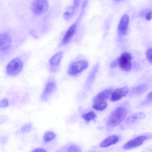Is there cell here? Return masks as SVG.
Segmentation results:
<instances>
[{
    "mask_svg": "<svg viewBox=\"0 0 152 152\" xmlns=\"http://www.w3.org/2000/svg\"><path fill=\"white\" fill-rule=\"evenodd\" d=\"M119 138L116 135L110 136L104 139L100 144V146L102 148L109 147L117 142Z\"/></svg>",
    "mask_w": 152,
    "mask_h": 152,
    "instance_id": "cell-14",
    "label": "cell"
},
{
    "mask_svg": "<svg viewBox=\"0 0 152 152\" xmlns=\"http://www.w3.org/2000/svg\"><path fill=\"white\" fill-rule=\"evenodd\" d=\"M145 114L142 112L135 113L129 116L126 120V123L128 124H135L145 118Z\"/></svg>",
    "mask_w": 152,
    "mask_h": 152,
    "instance_id": "cell-12",
    "label": "cell"
},
{
    "mask_svg": "<svg viewBox=\"0 0 152 152\" xmlns=\"http://www.w3.org/2000/svg\"><path fill=\"white\" fill-rule=\"evenodd\" d=\"M81 0H74V7L75 8L78 7Z\"/></svg>",
    "mask_w": 152,
    "mask_h": 152,
    "instance_id": "cell-28",
    "label": "cell"
},
{
    "mask_svg": "<svg viewBox=\"0 0 152 152\" xmlns=\"http://www.w3.org/2000/svg\"><path fill=\"white\" fill-rule=\"evenodd\" d=\"M49 4L47 0H34L31 5V10L35 15H39L45 13L48 10Z\"/></svg>",
    "mask_w": 152,
    "mask_h": 152,
    "instance_id": "cell-4",
    "label": "cell"
},
{
    "mask_svg": "<svg viewBox=\"0 0 152 152\" xmlns=\"http://www.w3.org/2000/svg\"><path fill=\"white\" fill-rule=\"evenodd\" d=\"M152 48L148 49L146 53V56L148 60L151 63H152Z\"/></svg>",
    "mask_w": 152,
    "mask_h": 152,
    "instance_id": "cell-24",
    "label": "cell"
},
{
    "mask_svg": "<svg viewBox=\"0 0 152 152\" xmlns=\"http://www.w3.org/2000/svg\"><path fill=\"white\" fill-rule=\"evenodd\" d=\"M112 93L111 89H107L104 90L96 95L94 99V102L104 101L108 99Z\"/></svg>",
    "mask_w": 152,
    "mask_h": 152,
    "instance_id": "cell-13",
    "label": "cell"
},
{
    "mask_svg": "<svg viewBox=\"0 0 152 152\" xmlns=\"http://www.w3.org/2000/svg\"><path fill=\"white\" fill-rule=\"evenodd\" d=\"M32 128V126L30 124H25L23 125L21 129V132L23 133L27 132L30 131Z\"/></svg>",
    "mask_w": 152,
    "mask_h": 152,
    "instance_id": "cell-23",
    "label": "cell"
},
{
    "mask_svg": "<svg viewBox=\"0 0 152 152\" xmlns=\"http://www.w3.org/2000/svg\"><path fill=\"white\" fill-rule=\"evenodd\" d=\"M129 21V16L124 15L121 18L118 26V31L119 35L121 36H124L127 31Z\"/></svg>",
    "mask_w": 152,
    "mask_h": 152,
    "instance_id": "cell-11",
    "label": "cell"
},
{
    "mask_svg": "<svg viewBox=\"0 0 152 152\" xmlns=\"http://www.w3.org/2000/svg\"><path fill=\"white\" fill-rule=\"evenodd\" d=\"M96 115L93 111H91L83 115L84 119L87 121H89L94 120L96 117Z\"/></svg>",
    "mask_w": 152,
    "mask_h": 152,
    "instance_id": "cell-20",
    "label": "cell"
},
{
    "mask_svg": "<svg viewBox=\"0 0 152 152\" xmlns=\"http://www.w3.org/2000/svg\"><path fill=\"white\" fill-rule=\"evenodd\" d=\"M77 27V22L75 23L69 27L59 44V47L65 45L71 41L76 33Z\"/></svg>",
    "mask_w": 152,
    "mask_h": 152,
    "instance_id": "cell-7",
    "label": "cell"
},
{
    "mask_svg": "<svg viewBox=\"0 0 152 152\" xmlns=\"http://www.w3.org/2000/svg\"><path fill=\"white\" fill-rule=\"evenodd\" d=\"M63 53L59 52L53 55L50 59L49 64L52 68L58 67L63 57Z\"/></svg>",
    "mask_w": 152,
    "mask_h": 152,
    "instance_id": "cell-15",
    "label": "cell"
},
{
    "mask_svg": "<svg viewBox=\"0 0 152 152\" xmlns=\"http://www.w3.org/2000/svg\"><path fill=\"white\" fill-rule=\"evenodd\" d=\"M9 102L7 98H4L0 101V107H4L8 106Z\"/></svg>",
    "mask_w": 152,
    "mask_h": 152,
    "instance_id": "cell-25",
    "label": "cell"
},
{
    "mask_svg": "<svg viewBox=\"0 0 152 152\" xmlns=\"http://www.w3.org/2000/svg\"><path fill=\"white\" fill-rule=\"evenodd\" d=\"M129 89L126 87L117 88L111 94L110 100L115 102L118 100L126 96L128 93Z\"/></svg>",
    "mask_w": 152,
    "mask_h": 152,
    "instance_id": "cell-10",
    "label": "cell"
},
{
    "mask_svg": "<svg viewBox=\"0 0 152 152\" xmlns=\"http://www.w3.org/2000/svg\"><path fill=\"white\" fill-rule=\"evenodd\" d=\"M33 152H46L47 151L41 148H37L32 151Z\"/></svg>",
    "mask_w": 152,
    "mask_h": 152,
    "instance_id": "cell-29",
    "label": "cell"
},
{
    "mask_svg": "<svg viewBox=\"0 0 152 152\" xmlns=\"http://www.w3.org/2000/svg\"><path fill=\"white\" fill-rule=\"evenodd\" d=\"M23 64L21 60L18 57L11 60L6 67L7 74L11 76H15L18 75L22 71Z\"/></svg>",
    "mask_w": 152,
    "mask_h": 152,
    "instance_id": "cell-2",
    "label": "cell"
},
{
    "mask_svg": "<svg viewBox=\"0 0 152 152\" xmlns=\"http://www.w3.org/2000/svg\"><path fill=\"white\" fill-rule=\"evenodd\" d=\"M56 88L55 82L50 80L47 83L41 96V99L44 101L48 100L50 95L55 91Z\"/></svg>",
    "mask_w": 152,
    "mask_h": 152,
    "instance_id": "cell-6",
    "label": "cell"
},
{
    "mask_svg": "<svg viewBox=\"0 0 152 152\" xmlns=\"http://www.w3.org/2000/svg\"><path fill=\"white\" fill-rule=\"evenodd\" d=\"M88 65V62L85 60H77L74 61L69 65L68 69V73L72 76L77 75L86 68Z\"/></svg>",
    "mask_w": 152,
    "mask_h": 152,
    "instance_id": "cell-3",
    "label": "cell"
},
{
    "mask_svg": "<svg viewBox=\"0 0 152 152\" xmlns=\"http://www.w3.org/2000/svg\"><path fill=\"white\" fill-rule=\"evenodd\" d=\"M98 68V65L97 64L96 65L93 69H92L91 72L90 73L88 77V82H90L92 81L94 78L95 75L97 72Z\"/></svg>",
    "mask_w": 152,
    "mask_h": 152,
    "instance_id": "cell-21",
    "label": "cell"
},
{
    "mask_svg": "<svg viewBox=\"0 0 152 152\" xmlns=\"http://www.w3.org/2000/svg\"></svg>",
    "mask_w": 152,
    "mask_h": 152,
    "instance_id": "cell-31",
    "label": "cell"
},
{
    "mask_svg": "<svg viewBox=\"0 0 152 152\" xmlns=\"http://www.w3.org/2000/svg\"><path fill=\"white\" fill-rule=\"evenodd\" d=\"M118 64L120 68L125 71H128L132 67V56L127 52L123 53L118 58Z\"/></svg>",
    "mask_w": 152,
    "mask_h": 152,
    "instance_id": "cell-5",
    "label": "cell"
},
{
    "mask_svg": "<svg viewBox=\"0 0 152 152\" xmlns=\"http://www.w3.org/2000/svg\"><path fill=\"white\" fill-rule=\"evenodd\" d=\"M56 136V134L53 132L48 131L44 134L43 139L45 142L50 141L53 139Z\"/></svg>",
    "mask_w": 152,
    "mask_h": 152,
    "instance_id": "cell-19",
    "label": "cell"
},
{
    "mask_svg": "<svg viewBox=\"0 0 152 152\" xmlns=\"http://www.w3.org/2000/svg\"><path fill=\"white\" fill-rule=\"evenodd\" d=\"M67 151L69 152H80L81 151L79 147L76 145H71L67 148Z\"/></svg>",
    "mask_w": 152,
    "mask_h": 152,
    "instance_id": "cell-22",
    "label": "cell"
},
{
    "mask_svg": "<svg viewBox=\"0 0 152 152\" xmlns=\"http://www.w3.org/2000/svg\"><path fill=\"white\" fill-rule=\"evenodd\" d=\"M148 88L146 84L139 85L134 87L132 90V93L135 94H139L145 92Z\"/></svg>",
    "mask_w": 152,
    "mask_h": 152,
    "instance_id": "cell-16",
    "label": "cell"
},
{
    "mask_svg": "<svg viewBox=\"0 0 152 152\" xmlns=\"http://www.w3.org/2000/svg\"><path fill=\"white\" fill-rule=\"evenodd\" d=\"M118 64V58L113 61L111 64L110 66L111 68L113 69Z\"/></svg>",
    "mask_w": 152,
    "mask_h": 152,
    "instance_id": "cell-26",
    "label": "cell"
},
{
    "mask_svg": "<svg viewBox=\"0 0 152 152\" xmlns=\"http://www.w3.org/2000/svg\"><path fill=\"white\" fill-rule=\"evenodd\" d=\"M128 111L123 106H119L115 109L110 115L107 121L110 127H114L122 122L127 115Z\"/></svg>",
    "mask_w": 152,
    "mask_h": 152,
    "instance_id": "cell-1",
    "label": "cell"
},
{
    "mask_svg": "<svg viewBox=\"0 0 152 152\" xmlns=\"http://www.w3.org/2000/svg\"><path fill=\"white\" fill-rule=\"evenodd\" d=\"M148 138V137L146 135L137 137L126 143L123 146V148L128 150L137 147L141 145Z\"/></svg>",
    "mask_w": 152,
    "mask_h": 152,
    "instance_id": "cell-8",
    "label": "cell"
},
{
    "mask_svg": "<svg viewBox=\"0 0 152 152\" xmlns=\"http://www.w3.org/2000/svg\"><path fill=\"white\" fill-rule=\"evenodd\" d=\"M75 9L74 6H69L67 7L63 15L64 19L66 20L70 19L74 13Z\"/></svg>",
    "mask_w": 152,
    "mask_h": 152,
    "instance_id": "cell-17",
    "label": "cell"
},
{
    "mask_svg": "<svg viewBox=\"0 0 152 152\" xmlns=\"http://www.w3.org/2000/svg\"><path fill=\"white\" fill-rule=\"evenodd\" d=\"M152 92H151L148 93L147 96V100H151V97H152Z\"/></svg>",
    "mask_w": 152,
    "mask_h": 152,
    "instance_id": "cell-30",
    "label": "cell"
},
{
    "mask_svg": "<svg viewBox=\"0 0 152 152\" xmlns=\"http://www.w3.org/2000/svg\"><path fill=\"white\" fill-rule=\"evenodd\" d=\"M107 103L106 102L101 101L94 102L92 107L96 110L102 111L107 107Z\"/></svg>",
    "mask_w": 152,
    "mask_h": 152,
    "instance_id": "cell-18",
    "label": "cell"
},
{
    "mask_svg": "<svg viewBox=\"0 0 152 152\" xmlns=\"http://www.w3.org/2000/svg\"><path fill=\"white\" fill-rule=\"evenodd\" d=\"M11 39L9 35L6 33L0 34V51H5L10 47Z\"/></svg>",
    "mask_w": 152,
    "mask_h": 152,
    "instance_id": "cell-9",
    "label": "cell"
},
{
    "mask_svg": "<svg viewBox=\"0 0 152 152\" xmlns=\"http://www.w3.org/2000/svg\"><path fill=\"white\" fill-rule=\"evenodd\" d=\"M152 18V12H150L148 13L146 15L145 18L148 20H150Z\"/></svg>",
    "mask_w": 152,
    "mask_h": 152,
    "instance_id": "cell-27",
    "label": "cell"
}]
</instances>
